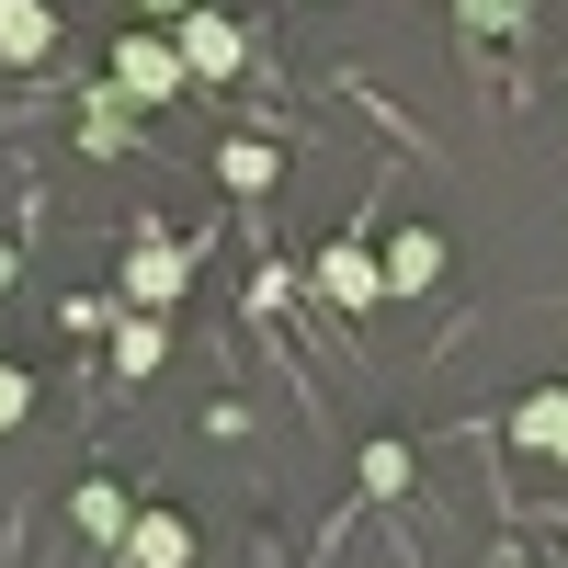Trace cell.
Returning <instances> with one entry per match:
<instances>
[{
    "label": "cell",
    "instance_id": "cell-9",
    "mask_svg": "<svg viewBox=\"0 0 568 568\" xmlns=\"http://www.w3.org/2000/svg\"><path fill=\"white\" fill-rule=\"evenodd\" d=\"M273 149H262V136H227V149H216V182H227V194H273Z\"/></svg>",
    "mask_w": 568,
    "mask_h": 568
},
{
    "label": "cell",
    "instance_id": "cell-16",
    "mask_svg": "<svg viewBox=\"0 0 568 568\" xmlns=\"http://www.w3.org/2000/svg\"><path fill=\"white\" fill-rule=\"evenodd\" d=\"M136 12H160V23H182V12H205V0H136Z\"/></svg>",
    "mask_w": 568,
    "mask_h": 568
},
{
    "label": "cell",
    "instance_id": "cell-6",
    "mask_svg": "<svg viewBox=\"0 0 568 568\" xmlns=\"http://www.w3.org/2000/svg\"><path fill=\"white\" fill-rule=\"evenodd\" d=\"M511 444H535V455L568 466V387H535L524 409H511Z\"/></svg>",
    "mask_w": 568,
    "mask_h": 568
},
{
    "label": "cell",
    "instance_id": "cell-1",
    "mask_svg": "<svg viewBox=\"0 0 568 568\" xmlns=\"http://www.w3.org/2000/svg\"><path fill=\"white\" fill-rule=\"evenodd\" d=\"M182 80H194V69H182L171 34H114V91H125V103H171Z\"/></svg>",
    "mask_w": 568,
    "mask_h": 568
},
{
    "label": "cell",
    "instance_id": "cell-12",
    "mask_svg": "<svg viewBox=\"0 0 568 568\" xmlns=\"http://www.w3.org/2000/svg\"><path fill=\"white\" fill-rule=\"evenodd\" d=\"M364 489L398 500V489H409V444H364Z\"/></svg>",
    "mask_w": 568,
    "mask_h": 568
},
{
    "label": "cell",
    "instance_id": "cell-8",
    "mask_svg": "<svg viewBox=\"0 0 568 568\" xmlns=\"http://www.w3.org/2000/svg\"><path fill=\"white\" fill-rule=\"evenodd\" d=\"M125 557H136V568H182V557H194V524L149 511V524H125Z\"/></svg>",
    "mask_w": 568,
    "mask_h": 568
},
{
    "label": "cell",
    "instance_id": "cell-13",
    "mask_svg": "<svg viewBox=\"0 0 568 568\" xmlns=\"http://www.w3.org/2000/svg\"><path fill=\"white\" fill-rule=\"evenodd\" d=\"M114 364H125V375H149V364H160V329H149V318H125V342H114Z\"/></svg>",
    "mask_w": 568,
    "mask_h": 568
},
{
    "label": "cell",
    "instance_id": "cell-14",
    "mask_svg": "<svg viewBox=\"0 0 568 568\" xmlns=\"http://www.w3.org/2000/svg\"><path fill=\"white\" fill-rule=\"evenodd\" d=\"M466 12V34H511V12H524V0H455Z\"/></svg>",
    "mask_w": 568,
    "mask_h": 568
},
{
    "label": "cell",
    "instance_id": "cell-3",
    "mask_svg": "<svg viewBox=\"0 0 568 568\" xmlns=\"http://www.w3.org/2000/svg\"><path fill=\"white\" fill-rule=\"evenodd\" d=\"M182 273H194V251H182L171 227H149V240L125 251V296H149V307H160V296H182Z\"/></svg>",
    "mask_w": 568,
    "mask_h": 568
},
{
    "label": "cell",
    "instance_id": "cell-5",
    "mask_svg": "<svg viewBox=\"0 0 568 568\" xmlns=\"http://www.w3.org/2000/svg\"><path fill=\"white\" fill-rule=\"evenodd\" d=\"M45 45H58V0H0V58H45Z\"/></svg>",
    "mask_w": 568,
    "mask_h": 568
},
{
    "label": "cell",
    "instance_id": "cell-10",
    "mask_svg": "<svg viewBox=\"0 0 568 568\" xmlns=\"http://www.w3.org/2000/svg\"><path fill=\"white\" fill-rule=\"evenodd\" d=\"M80 136H91V149H103V160H114L125 136H136V103H125L114 80H103V91H91V103H80Z\"/></svg>",
    "mask_w": 568,
    "mask_h": 568
},
{
    "label": "cell",
    "instance_id": "cell-2",
    "mask_svg": "<svg viewBox=\"0 0 568 568\" xmlns=\"http://www.w3.org/2000/svg\"><path fill=\"white\" fill-rule=\"evenodd\" d=\"M171 45H182V69H194V80H227V69L251 58V45H240V23H227L216 0H205V12H182V23H171Z\"/></svg>",
    "mask_w": 568,
    "mask_h": 568
},
{
    "label": "cell",
    "instance_id": "cell-4",
    "mask_svg": "<svg viewBox=\"0 0 568 568\" xmlns=\"http://www.w3.org/2000/svg\"><path fill=\"white\" fill-rule=\"evenodd\" d=\"M318 284H329V296H342V307H375V296H387V262H375V251H318Z\"/></svg>",
    "mask_w": 568,
    "mask_h": 568
},
{
    "label": "cell",
    "instance_id": "cell-15",
    "mask_svg": "<svg viewBox=\"0 0 568 568\" xmlns=\"http://www.w3.org/2000/svg\"><path fill=\"white\" fill-rule=\"evenodd\" d=\"M23 409H34V375H23V364H0V433H12Z\"/></svg>",
    "mask_w": 568,
    "mask_h": 568
},
{
    "label": "cell",
    "instance_id": "cell-7",
    "mask_svg": "<svg viewBox=\"0 0 568 568\" xmlns=\"http://www.w3.org/2000/svg\"><path fill=\"white\" fill-rule=\"evenodd\" d=\"M433 273H444V240H433V227H398V240H387V296H420Z\"/></svg>",
    "mask_w": 568,
    "mask_h": 568
},
{
    "label": "cell",
    "instance_id": "cell-11",
    "mask_svg": "<svg viewBox=\"0 0 568 568\" xmlns=\"http://www.w3.org/2000/svg\"><path fill=\"white\" fill-rule=\"evenodd\" d=\"M69 511H80V535H91V546H125V524H136V511H125V489H103V478H91Z\"/></svg>",
    "mask_w": 568,
    "mask_h": 568
}]
</instances>
